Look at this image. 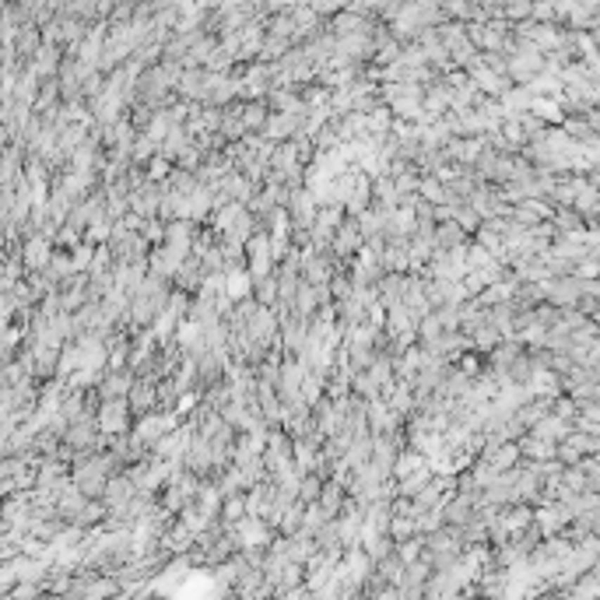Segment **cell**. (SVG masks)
I'll return each mask as SVG.
<instances>
[{"mask_svg": "<svg viewBox=\"0 0 600 600\" xmlns=\"http://www.w3.org/2000/svg\"><path fill=\"white\" fill-rule=\"evenodd\" d=\"M98 421H102V432H123V428H127V418H123V404H120V400H109V404L102 407Z\"/></svg>", "mask_w": 600, "mask_h": 600, "instance_id": "obj_1", "label": "cell"}, {"mask_svg": "<svg viewBox=\"0 0 600 600\" xmlns=\"http://www.w3.org/2000/svg\"><path fill=\"white\" fill-rule=\"evenodd\" d=\"M239 537H243V544H250V548H260V544H267V530H264V523H260L257 516L243 520V527H239Z\"/></svg>", "mask_w": 600, "mask_h": 600, "instance_id": "obj_2", "label": "cell"}, {"mask_svg": "<svg viewBox=\"0 0 600 600\" xmlns=\"http://www.w3.org/2000/svg\"><path fill=\"white\" fill-rule=\"evenodd\" d=\"M102 358H106L102 344H98L95 337H84V340H81V369H98Z\"/></svg>", "mask_w": 600, "mask_h": 600, "instance_id": "obj_3", "label": "cell"}, {"mask_svg": "<svg viewBox=\"0 0 600 600\" xmlns=\"http://www.w3.org/2000/svg\"><path fill=\"white\" fill-rule=\"evenodd\" d=\"M225 292H229V299H243L250 292V274H232L225 281Z\"/></svg>", "mask_w": 600, "mask_h": 600, "instance_id": "obj_4", "label": "cell"}, {"mask_svg": "<svg viewBox=\"0 0 600 600\" xmlns=\"http://www.w3.org/2000/svg\"><path fill=\"white\" fill-rule=\"evenodd\" d=\"M28 260H35V267H42L39 260H46V246H42V243H32V246H28Z\"/></svg>", "mask_w": 600, "mask_h": 600, "instance_id": "obj_5", "label": "cell"}]
</instances>
